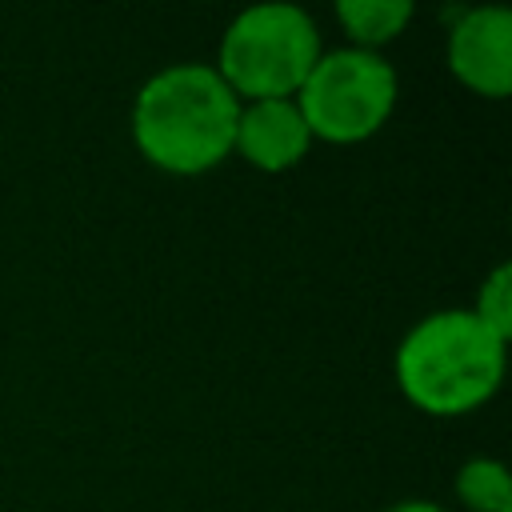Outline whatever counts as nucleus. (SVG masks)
<instances>
[{
    "label": "nucleus",
    "mask_w": 512,
    "mask_h": 512,
    "mask_svg": "<svg viewBox=\"0 0 512 512\" xmlns=\"http://www.w3.org/2000/svg\"><path fill=\"white\" fill-rule=\"evenodd\" d=\"M412 16H416L412 0H340L336 4V20L348 32L352 48H368V52H380L384 44H392Z\"/></svg>",
    "instance_id": "7"
},
{
    "label": "nucleus",
    "mask_w": 512,
    "mask_h": 512,
    "mask_svg": "<svg viewBox=\"0 0 512 512\" xmlns=\"http://www.w3.org/2000/svg\"><path fill=\"white\" fill-rule=\"evenodd\" d=\"M312 148V132L296 108V100H248L236 116L232 152L244 156L256 172H288Z\"/></svg>",
    "instance_id": "6"
},
{
    "label": "nucleus",
    "mask_w": 512,
    "mask_h": 512,
    "mask_svg": "<svg viewBox=\"0 0 512 512\" xmlns=\"http://www.w3.org/2000/svg\"><path fill=\"white\" fill-rule=\"evenodd\" d=\"M384 512H448V508H440L436 500H400V504H392Z\"/></svg>",
    "instance_id": "10"
},
{
    "label": "nucleus",
    "mask_w": 512,
    "mask_h": 512,
    "mask_svg": "<svg viewBox=\"0 0 512 512\" xmlns=\"http://www.w3.org/2000/svg\"><path fill=\"white\" fill-rule=\"evenodd\" d=\"M448 72L484 100L512 92V12L500 4L456 8L444 40Z\"/></svg>",
    "instance_id": "5"
},
{
    "label": "nucleus",
    "mask_w": 512,
    "mask_h": 512,
    "mask_svg": "<svg viewBox=\"0 0 512 512\" xmlns=\"http://www.w3.org/2000/svg\"><path fill=\"white\" fill-rule=\"evenodd\" d=\"M292 100L312 140L364 144L392 120L400 100V76L380 52L344 44L320 52Z\"/></svg>",
    "instance_id": "4"
},
{
    "label": "nucleus",
    "mask_w": 512,
    "mask_h": 512,
    "mask_svg": "<svg viewBox=\"0 0 512 512\" xmlns=\"http://www.w3.org/2000/svg\"><path fill=\"white\" fill-rule=\"evenodd\" d=\"M320 52L324 44L312 12L288 0H268L232 16L212 68L236 92L240 104L292 100Z\"/></svg>",
    "instance_id": "3"
},
{
    "label": "nucleus",
    "mask_w": 512,
    "mask_h": 512,
    "mask_svg": "<svg viewBox=\"0 0 512 512\" xmlns=\"http://www.w3.org/2000/svg\"><path fill=\"white\" fill-rule=\"evenodd\" d=\"M456 500L468 512H512V480L508 468L492 456H472L456 468Z\"/></svg>",
    "instance_id": "8"
},
{
    "label": "nucleus",
    "mask_w": 512,
    "mask_h": 512,
    "mask_svg": "<svg viewBox=\"0 0 512 512\" xmlns=\"http://www.w3.org/2000/svg\"><path fill=\"white\" fill-rule=\"evenodd\" d=\"M508 340L468 308H440L416 320L396 344L392 372L404 400L428 416H464L500 392Z\"/></svg>",
    "instance_id": "2"
},
{
    "label": "nucleus",
    "mask_w": 512,
    "mask_h": 512,
    "mask_svg": "<svg viewBox=\"0 0 512 512\" xmlns=\"http://www.w3.org/2000/svg\"><path fill=\"white\" fill-rule=\"evenodd\" d=\"M480 324H488L496 336H512V268L508 264H496L484 280H480V288H476V300H472V308H468Z\"/></svg>",
    "instance_id": "9"
},
{
    "label": "nucleus",
    "mask_w": 512,
    "mask_h": 512,
    "mask_svg": "<svg viewBox=\"0 0 512 512\" xmlns=\"http://www.w3.org/2000/svg\"><path fill=\"white\" fill-rule=\"evenodd\" d=\"M240 100L204 60L152 72L132 100V144L168 176H204L232 156Z\"/></svg>",
    "instance_id": "1"
}]
</instances>
